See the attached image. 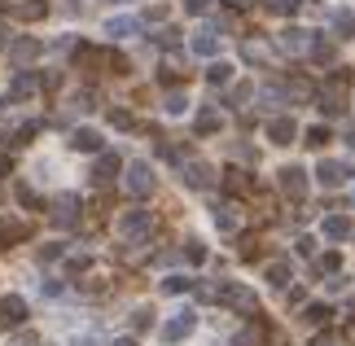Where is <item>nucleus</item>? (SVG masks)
I'll return each mask as SVG.
<instances>
[{
    "label": "nucleus",
    "instance_id": "obj_40",
    "mask_svg": "<svg viewBox=\"0 0 355 346\" xmlns=\"http://www.w3.org/2000/svg\"><path fill=\"white\" fill-rule=\"evenodd\" d=\"M158 79H162V84H180V66H175V62H162Z\"/></svg>",
    "mask_w": 355,
    "mask_h": 346
},
{
    "label": "nucleus",
    "instance_id": "obj_37",
    "mask_svg": "<svg viewBox=\"0 0 355 346\" xmlns=\"http://www.w3.org/2000/svg\"><path fill=\"white\" fill-rule=\"evenodd\" d=\"M35 132H40V123H18V128H13V145H26Z\"/></svg>",
    "mask_w": 355,
    "mask_h": 346
},
{
    "label": "nucleus",
    "instance_id": "obj_1",
    "mask_svg": "<svg viewBox=\"0 0 355 346\" xmlns=\"http://www.w3.org/2000/svg\"><path fill=\"white\" fill-rule=\"evenodd\" d=\"M154 228H158V219H154V211H145V206H132V211L119 215V237H123V245H128V250H141V245H149Z\"/></svg>",
    "mask_w": 355,
    "mask_h": 346
},
{
    "label": "nucleus",
    "instance_id": "obj_56",
    "mask_svg": "<svg viewBox=\"0 0 355 346\" xmlns=\"http://www.w3.org/2000/svg\"><path fill=\"white\" fill-rule=\"evenodd\" d=\"M40 346H49V342H40Z\"/></svg>",
    "mask_w": 355,
    "mask_h": 346
},
{
    "label": "nucleus",
    "instance_id": "obj_23",
    "mask_svg": "<svg viewBox=\"0 0 355 346\" xmlns=\"http://www.w3.org/2000/svg\"><path fill=\"white\" fill-rule=\"evenodd\" d=\"M105 35H114V40L141 35V18H110V22H105Z\"/></svg>",
    "mask_w": 355,
    "mask_h": 346
},
{
    "label": "nucleus",
    "instance_id": "obj_4",
    "mask_svg": "<svg viewBox=\"0 0 355 346\" xmlns=\"http://www.w3.org/2000/svg\"><path fill=\"white\" fill-rule=\"evenodd\" d=\"M154 184L158 180H154V167H149V162H132V167L123 171V189H128L136 202H145L149 193H154Z\"/></svg>",
    "mask_w": 355,
    "mask_h": 346
},
{
    "label": "nucleus",
    "instance_id": "obj_41",
    "mask_svg": "<svg viewBox=\"0 0 355 346\" xmlns=\"http://www.w3.org/2000/svg\"><path fill=\"white\" fill-rule=\"evenodd\" d=\"M18 202H22V206H31V211H40V198H35V189H31V184H18Z\"/></svg>",
    "mask_w": 355,
    "mask_h": 346
},
{
    "label": "nucleus",
    "instance_id": "obj_50",
    "mask_svg": "<svg viewBox=\"0 0 355 346\" xmlns=\"http://www.w3.org/2000/svg\"><path fill=\"white\" fill-rule=\"evenodd\" d=\"M0 175H13V158L9 154H0Z\"/></svg>",
    "mask_w": 355,
    "mask_h": 346
},
{
    "label": "nucleus",
    "instance_id": "obj_14",
    "mask_svg": "<svg viewBox=\"0 0 355 346\" xmlns=\"http://www.w3.org/2000/svg\"><path fill=\"white\" fill-rule=\"evenodd\" d=\"M189 49H193L198 58H215V53H220V31H215V26H198V31L189 35Z\"/></svg>",
    "mask_w": 355,
    "mask_h": 346
},
{
    "label": "nucleus",
    "instance_id": "obj_10",
    "mask_svg": "<svg viewBox=\"0 0 355 346\" xmlns=\"http://www.w3.org/2000/svg\"><path fill=\"white\" fill-rule=\"evenodd\" d=\"M123 171V158L119 154H110V149H101V154H97V162H92V184H114V175Z\"/></svg>",
    "mask_w": 355,
    "mask_h": 346
},
{
    "label": "nucleus",
    "instance_id": "obj_35",
    "mask_svg": "<svg viewBox=\"0 0 355 346\" xmlns=\"http://www.w3.org/2000/svg\"><path fill=\"white\" fill-rule=\"evenodd\" d=\"M154 44L175 49V44H180V31H175V26H162V31H154Z\"/></svg>",
    "mask_w": 355,
    "mask_h": 346
},
{
    "label": "nucleus",
    "instance_id": "obj_38",
    "mask_svg": "<svg viewBox=\"0 0 355 346\" xmlns=\"http://www.w3.org/2000/svg\"><path fill=\"white\" fill-rule=\"evenodd\" d=\"M110 123H114L119 132H132V128H136V119L128 114V110H110Z\"/></svg>",
    "mask_w": 355,
    "mask_h": 346
},
{
    "label": "nucleus",
    "instance_id": "obj_17",
    "mask_svg": "<svg viewBox=\"0 0 355 346\" xmlns=\"http://www.w3.org/2000/svg\"><path fill=\"white\" fill-rule=\"evenodd\" d=\"M347 175H351V171L343 167V162H334V158H324V162H320V167H316V180H320V184H324V189H338V184H343V180H347Z\"/></svg>",
    "mask_w": 355,
    "mask_h": 346
},
{
    "label": "nucleus",
    "instance_id": "obj_18",
    "mask_svg": "<svg viewBox=\"0 0 355 346\" xmlns=\"http://www.w3.org/2000/svg\"><path fill=\"white\" fill-rule=\"evenodd\" d=\"M263 276H268V285H272V289H285V285L294 281V272H290V259H272L268 268H263Z\"/></svg>",
    "mask_w": 355,
    "mask_h": 346
},
{
    "label": "nucleus",
    "instance_id": "obj_24",
    "mask_svg": "<svg viewBox=\"0 0 355 346\" xmlns=\"http://www.w3.org/2000/svg\"><path fill=\"white\" fill-rule=\"evenodd\" d=\"M215 228H220V232H237L241 228V215H237V206H215Z\"/></svg>",
    "mask_w": 355,
    "mask_h": 346
},
{
    "label": "nucleus",
    "instance_id": "obj_33",
    "mask_svg": "<svg viewBox=\"0 0 355 346\" xmlns=\"http://www.w3.org/2000/svg\"><path fill=\"white\" fill-rule=\"evenodd\" d=\"M162 110H167V114H184V110H189V96H184V92H167Z\"/></svg>",
    "mask_w": 355,
    "mask_h": 346
},
{
    "label": "nucleus",
    "instance_id": "obj_45",
    "mask_svg": "<svg viewBox=\"0 0 355 346\" xmlns=\"http://www.w3.org/2000/svg\"><path fill=\"white\" fill-rule=\"evenodd\" d=\"M180 5H184L189 13H207V9H211V0H180Z\"/></svg>",
    "mask_w": 355,
    "mask_h": 346
},
{
    "label": "nucleus",
    "instance_id": "obj_48",
    "mask_svg": "<svg viewBox=\"0 0 355 346\" xmlns=\"http://www.w3.org/2000/svg\"><path fill=\"white\" fill-rule=\"evenodd\" d=\"M9 346H40V338H35V334H22V338H13Z\"/></svg>",
    "mask_w": 355,
    "mask_h": 346
},
{
    "label": "nucleus",
    "instance_id": "obj_55",
    "mask_svg": "<svg viewBox=\"0 0 355 346\" xmlns=\"http://www.w3.org/2000/svg\"><path fill=\"white\" fill-rule=\"evenodd\" d=\"M0 9H5V0H0Z\"/></svg>",
    "mask_w": 355,
    "mask_h": 346
},
{
    "label": "nucleus",
    "instance_id": "obj_5",
    "mask_svg": "<svg viewBox=\"0 0 355 346\" xmlns=\"http://www.w3.org/2000/svg\"><path fill=\"white\" fill-rule=\"evenodd\" d=\"M180 180L189 189H198V193H207V189H215V167L211 162H202V158H180Z\"/></svg>",
    "mask_w": 355,
    "mask_h": 346
},
{
    "label": "nucleus",
    "instance_id": "obj_12",
    "mask_svg": "<svg viewBox=\"0 0 355 346\" xmlns=\"http://www.w3.org/2000/svg\"><path fill=\"white\" fill-rule=\"evenodd\" d=\"M268 141H272V145H294V141H298V123H294L290 114L268 119Z\"/></svg>",
    "mask_w": 355,
    "mask_h": 346
},
{
    "label": "nucleus",
    "instance_id": "obj_46",
    "mask_svg": "<svg viewBox=\"0 0 355 346\" xmlns=\"http://www.w3.org/2000/svg\"><path fill=\"white\" fill-rule=\"evenodd\" d=\"M311 346H347V342H343V338H334V334H320Z\"/></svg>",
    "mask_w": 355,
    "mask_h": 346
},
{
    "label": "nucleus",
    "instance_id": "obj_22",
    "mask_svg": "<svg viewBox=\"0 0 355 346\" xmlns=\"http://www.w3.org/2000/svg\"><path fill=\"white\" fill-rule=\"evenodd\" d=\"M334 40H355V9H334Z\"/></svg>",
    "mask_w": 355,
    "mask_h": 346
},
{
    "label": "nucleus",
    "instance_id": "obj_19",
    "mask_svg": "<svg viewBox=\"0 0 355 346\" xmlns=\"http://www.w3.org/2000/svg\"><path fill=\"white\" fill-rule=\"evenodd\" d=\"M49 13V0H22V5H13V18L18 22H40Z\"/></svg>",
    "mask_w": 355,
    "mask_h": 346
},
{
    "label": "nucleus",
    "instance_id": "obj_52",
    "mask_svg": "<svg viewBox=\"0 0 355 346\" xmlns=\"http://www.w3.org/2000/svg\"><path fill=\"white\" fill-rule=\"evenodd\" d=\"M110 346H136V338H114Z\"/></svg>",
    "mask_w": 355,
    "mask_h": 346
},
{
    "label": "nucleus",
    "instance_id": "obj_53",
    "mask_svg": "<svg viewBox=\"0 0 355 346\" xmlns=\"http://www.w3.org/2000/svg\"><path fill=\"white\" fill-rule=\"evenodd\" d=\"M343 342H355V325H351V329H347V338H343Z\"/></svg>",
    "mask_w": 355,
    "mask_h": 346
},
{
    "label": "nucleus",
    "instance_id": "obj_43",
    "mask_svg": "<svg viewBox=\"0 0 355 346\" xmlns=\"http://www.w3.org/2000/svg\"><path fill=\"white\" fill-rule=\"evenodd\" d=\"M62 254H66V245L53 241V245H44V250H40V263H53V259H62Z\"/></svg>",
    "mask_w": 355,
    "mask_h": 346
},
{
    "label": "nucleus",
    "instance_id": "obj_54",
    "mask_svg": "<svg viewBox=\"0 0 355 346\" xmlns=\"http://www.w3.org/2000/svg\"><path fill=\"white\" fill-rule=\"evenodd\" d=\"M0 44H5V31H0Z\"/></svg>",
    "mask_w": 355,
    "mask_h": 346
},
{
    "label": "nucleus",
    "instance_id": "obj_2",
    "mask_svg": "<svg viewBox=\"0 0 355 346\" xmlns=\"http://www.w3.org/2000/svg\"><path fill=\"white\" fill-rule=\"evenodd\" d=\"M211 302H220V307H228V311H241V315H259V294L250 285H241V281L211 285Z\"/></svg>",
    "mask_w": 355,
    "mask_h": 346
},
{
    "label": "nucleus",
    "instance_id": "obj_28",
    "mask_svg": "<svg viewBox=\"0 0 355 346\" xmlns=\"http://www.w3.org/2000/svg\"><path fill=\"white\" fill-rule=\"evenodd\" d=\"M35 53H40L35 40H18V44H9V58H13V62H31Z\"/></svg>",
    "mask_w": 355,
    "mask_h": 346
},
{
    "label": "nucleus",
    "instance_id": "obj_34",
    "mask_svg": "<svg viewBox=\"0 0 355 346\" xmlns=\"http://www.w3.org/2000/svg\"><path fill=\"white\" fill-rule=\"evenodd\" d=\"M329 141H334V136H329V128H307V141H303V145H311V149H324Z\"/></svg>",
    "mask_w": 355,
    "mask_h": 346
},
{
    "label": "nucleus",
    "instance_id": "obj_51",
    "mask_svg": "<svg viewBox=\"0 0 355 346\" xmlns=\"http://www.w3.org/2000/svg\"><path fill=\"white\" fill-rule=\"evenodd\" d=\"M71 346H101V342H97V338H75Z\"/></svg>",
    "mask_w": 355,
    "mask_h": 346
},
{
    "label": "nucleus",
    "instance_id": "obj_7",
    "mask_svg": "<svg viewBox=\"0 0 355 346\" xmlns=\"http://www.w3.org/2000/svg\"><path fill=\"white\" fill-rule=\"evenodd\" d=\"M277 184H281V193H285L290 202H303L307 189H311V180H307L303 167H281V171H277Z\"/></svg>",
    "mask_w": 355,
    "mask_h": 346
},
{
    "label": "nucleus",
    "instance_id": "obj_9",
    "mask_svg": "<svg viewBox=\"0 0 355 346\" xmlns=\"http://www.w3.org/2000/svg\"><path fill=\"white\" fill-rule=\"evenodd\" d=\"M193 329H198V315L184 307V311H175L171 320L162 325V342H184L189 334H193Z\"/></svg>",
    "mask_w": 355,
    "mask_h": 346
},
{
    "label": "nucleus",
    "instance_id": "obj_30",
    "mask_svg": "<svg viewBox=\"0 0 355 346\" xmlns=\"http://www.w3.org/2000/svg\"><path fill=\"white\" fill-rule=\"evenodd\" d=\"M224 189L237 198V193H245V189H250V180H245V171H237V167H233V171H224Z\"/></svg>",
    "mask_w": 355,
    "mask_h": 346
},
{
    "label": "nucleus",
    "instance_id": "obj_8",
    "mask_svg": "<svg viewBox=\"0 0 355 346\" xmlns=\"http://www.w3.org/2000/svg\"><path fill=\"white\" fill-rule=\"evenodd\" d=\"M79 211H84V206H79V198L75 193H62V198H53V211H49V219L58 228H75L79 224Z\"/></svg>",
    "mask_w": 355,
    "mask_h": 346
},
{
    "label": "nucleus",
    "instance_id": "obj_3",
    "mask_svg": "<svg viewBox=\"0 0 355 346\" xmlns=\"http://www.w3.org/2000/svg\"><path fill=\"white\" fill-rule=\"evenodd\" d=\"M347 84H351V75H347V66H343V71H334V75L316 88V105H320L329 119H338V114L347 110Z\"/></svg>",
    "mask_w": 355,
    "mask_h": 346
},
{
    "label": "nucleus",
    "instance_id": "obj_36",
    "mask_svg": "<svg viewBox=\"0 0 355 346\" xmlns=\"http://www.w3.org/2000/svg\"><path fill=\"white\" fill-rule=\"evenodd\" d=\"M184 259H189V263H207V245H202L198 237L184 241Z\"/></svg>",
    "mask_w": 355,
    "mask_h": 346
},
{
    "label": "nucleus",
    "instance_id": "obj_15",
    "mask_svg": "<svg viewBox=\"0 0 355 346\" xmlns=\"http://www.w3.org/2000/svg\"><path fill=\"white\" fill-rule=\"evenodd\" d=\"M233 346H268V325L259 315H250V325H241L233 334Z\"/></svg>",
    "mask_w": 355,
    "mask_h": 346
},
{
    "label": "nucleus",
    "instance_id": "obj_20",
    "mask_svg": "<svg viewBox=\"0 0 355 346\" xmlns=\"http://www.w3.org/2000/svg\"><path fill=\"white\" fill-rule=\"evenodd\" d=\"M220 128H224L220 110H198V119H193V132H198V136H215Z\"/></svg>",
    "mask_w": 355,
    "mask_h": 346
},
{
    "label": "nucleus",
    "instance_id": "obj_47",
    "mask_svg": "<svg viewBox=\"0 0 355 346\" xmlns=\"http://www.w3.org/2000/svg\"><path fill=\"white\" fill-rule=\"evenodd\" d=\"M294 245H298V254H316V241H311V237H298Z\"/></svg>",
    "mask_w": 355,
    "mask_h": 346
},
{
    "label": "nucleus",
    "instance_id": "obj_13",
    "mask_svg": "<svg viewBox=\"0 0 355 346\" xmlns=\"http://www.w3.org/2000/svg\"><path fill=\"white\" fill-rule=\"evenodd\" d=\"M0 325L22 329L26 325V298H18V294H5V298H0Z\"/></svg>",
    "mask_w": 355,
    "mask_h": 346
},
{
    "label": "nucleus",
    "instance_id": "obj_32",
    "mask_svg": "<svg viewBox=\"0 0 355 346\" xmlns=\"http://www.w3.org/2000/svg\"><path fill=\"white\" fill-rule=\"evenodd\" d=\"M189 289H193L189 276H167V281H162V294H189Z\"/></svg>",
    "mask_w": 355,
    "mask_h": 346
},
{
    "label": "nucleus",
    "instance_id": "obj_26",
    "mask_svg": "<svg viewBox=\"0 0 355 346\" xmlns=\"http://www.w3.org/2000/svg\"><path fill=\"white\" fill-rule=\"evenodd\" d=\"M254 96H259V101H263L268 110H272V105H285V101H290V96H285V84H263V88H259Z\"/></svg>",
    "mask_w": 355,
    "mask_h": 346
},
{
    "label": "nucleus",
    "instance_id": "obj_42",
    "mask_svg": "<svg viewBox=\"0 0 355 346\" xmlns=\"http://www.w3.org/2000/svg\"><path fill=\"white\" fill-rule=\"evenodd\" d=\"M132 325L136 329H149V325H154V311H149V307H136L132 311Z\"/></svg>",
    "mask_w": 355,
    "mask_h": 346
},
{
    "label": "nucleus",
    "instance_id": "obj_6",
    "mask_svg": "<svg viewBox=\"0 0 355 346\" xmlns=\"http://www.w3.org/2000/svg\"><path fill=\"white\" fill-rule=\"evenodd\" d=\"M311 44H316V35L303 31V26H285V31L277 35V49L290 53V58H311Z\"/></svg>",
    "mask_w": 355,
    "mask_h": 346
},
{
    "label": "nucleus",
    "instance_id": "obj_21",
    "mask_svg": "<svg viewBox=\"0 0 355 346\" xmlns=\"http://www.w3.org/2000/svg\"><path fill=\"white\" fill-rule=\"evenodd\" d=\"M351 219L347 215H324V237H329V241H347L351 237Z\"/></svg>",
    "mask_w": 355,
    "mask_h": 346
},
{
    "label": "nucleus",
    "instance_id": "obj_16",
    "mask_svg": "<svg viewBox=\"0 0 355 346\" xmlns=\"http://www.w3.org/2000/svg\"><path fill=\"white\" fill-rule=\"evenodd\" d=\"M71 149H79V154H101L105 141H101L97 128H75L71 132Z\"/></svg>",
    "mask_w": 355,
    "mask_h": 346
},
{
    "label": "nucleus",
    "instance_id": "obj_44",
    "mask_svg": "<svg viewBox=\"0 0 355 346\" xmlns=\"http://www.w3.org/2000/svg\"><path fill=\"white\" fill-rule=\"evenodd\" d=\"M268 5H272V9H277V13H294L298 5H303V0H268Z\"/></svg>",
    "mask_w": 355,
    "mask_h": 346
},
{
    "label": "nucleus",
    "instance_id": "obj_11",
    "mask_svg": "<svg viewBox=\"0 0 355 346\" xmlns=\"http://www.w3.org/2000/svg\"><path fill=\"white\" fill-rule=\"evenodd\" d=\"M40 92V75L35 71H13V79H9V101H26V96H35Z\"/></svg>",
    "mask_w": 355,
    "mask_h": 346
},
{
    "label": "nucleus",
    "instance_id": "obj_39",
    "mask_svg": "<svg viewBox=\"0 0 355 346\" xmlns=\"http://www.w3.org/2000/svg\"><path fill=\"white\" fill-rule=\"evenodd\" d=\"M250 96H254V88H250V84H237L233 92H228V105H245Z\"/></svg>",
    "mask_w": 355,
    "mask_h": 346
},
{
    "label": "nucleus",
    "instance_id": "obj_29",
    "mask_svg": "<svg viewBox=\"0 0 355 346\" xmlns=\"http://www.w3.org/2000/svg\"><path fill=\"white\" fill-rule=\"evenodd\" d=\"M316 268H320L324 276H338V272H343V254H338V250H324V254L316 259Z\"/></svg>",
    "mask_w": 355,
    "mask_h": 346
},
{
    "label": "nucleus",
    "instance_id": "obj_31",
    "mask_svg": "<svg viewBox=\"0 0 355 346\" xmlns=\"http://www.w3.org/2000/svg\"><path fill=\"white\" fill-rule=\"evenodd\" d=\"M329 315H334V307H324V302H311V307L303 311V320H307V325H329Z\"/></svg>",
    "mask_w": 355,
    "mask_h": 346
},
{
    "label": "nucleus",
    "instance_id": "obj_25",
    "mask_svg": "<svg viewBox=\"0 0 355 346\" xmlns=\"http://www.w3.org/2000/svg\"><path fill=\"white\" fill-rule=\"evenodd\" d=\"M241 58L254 62V66H268V62H272V49L259 44V40H245V44H241Z\"/></svg>",
    "mask_w": 355,
    "mask_h": 346
},
{
    "label": "nucleus",
    "instance_id": "obj_49",
    "mask_svg": "<svg viewBox=\"0 0 355 346\" xmlns=\"http://www.w3.org/2000/svg\"><path fill=\"white\" fill-rule=\"evenodd\" d=\"M343 132H347V145L355 149V119H347V123H343Z\"/></svg>",
    "mask_w": 355,
    "mask_h": 346
},
{
    "label": "nucleus",
    "instance_id": "obj_27",
    "mask_svg": "<svg viewBox=\"0 0 355 346\" xmlns=\"http://www.w3.org/2000/svg\"><path fill=\"white\" fill-rule=\"evenodd\" d=\"M228 79H233V66H228V62H211L207 66V84L220 88V84H228Z\"/></svg>",
    "mask_w": 355,
    "mask_h": 346
}]
</instances>
